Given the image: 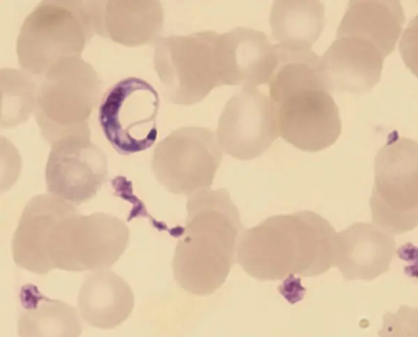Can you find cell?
Returning <instances> with one entry per match:
<instances>
[{"label": "cell", "instance_id": "cell-1", "mask_svg": "<svg viewBox=\"0 0 418 337\" xmlns=\"http://www.w3.org/2000/svg\"><path fill=\"white\" fill-rule=\"evenodd\" d=\"M336 234L326 219L312 211L273 215L242 231L236 261L261 281L317 276L333 266Z\"/></svg>", "mask_w": 418, "mask_h": 337}, {"label": "cell", "instance_id": "cell-2", "mask_svg": "<svg viewBox=\"0 0 418 337\" xmlns=\"http://www.w3.org/2000/svg\"><path fill=\"white\" fill-rule=\"evenodd\" d=\"M185 226L172 259L174 279L191 294L211 295L236 260L244 230L238 207L224 188L201 189L188 197Z\"/></svg>", "mask_w": 418, "mask_h": 337}, {"label": "cell", "instance_id": "cell-3", "mask_svg": "<svg viewBox=\"0 0 418 337\" xmlns=\"http://www.w3.org/2000/svg\"><path fill=\"white\" fill-rule=\"evenodd\" d=\"M94 34L92 1H42L20 27L16 42L19 65L38 78L58 61L81 58Z\"/></svg>", "mask_w": 418, "mask_h": 337}, {"label": "cell", "instance_id": "cell-4", "mask_svg": "<svg viewBox=\"0 0 418 337\" xmlns=\"http://www.w3.org/2000/svg\"><path fill=\"white\" fill-rule=\"evenodd\" d=\"M36 79L33 113L42 139L52 145L70 136L91 138L88 120L102 88L93 67L81 58L64 59Z\"/></svg>", "mask_w": 418, "mask_h": 337}, {"label": "cell", "instance_id": "cell-5", "mask_svg": "<svg viewBox=\"0 0 418 337\" xmlns=\"http://www.w3.org/2000/svg\"><path fill=\"white\" fill-rule=\"evenodd\" d=\"M129 240V228L121 219L104 212L85 215L73 205L48 231L44 249L47 272L56 268L71 272L109 269Z\"/></svg>", "mask_w": 418, "mask_h": 337}, {"label": "cell", "instance_id": "cell-6", "mask_svg": "<svg viewBox=\"0 0 418 337\" xmlns=\"http://www.w3.org/2000/svg\"><path fill=\"white\" fill-rule=\"evenodd\" d=\"M375 182L369 200L372 221L391 235L418 224V146L394 130L378 152Z\"/></svg>", "mask_w": 418, "mask_h": 337}, {"label": "cell", "instance_id": "cell-7", "mask_svg": "<svg viewBox=\"0 0 418 337\" xmlns=\"http://www.w3.org/2000/svg\"><path fill=\"white\" fill-rule=\"evenodd\" d=\"M219 33L202 31L158 38L154 66L162 93L170 102L189 106L221 86L217 55Z\"/></svg>", "mask_w": 418, "mask_h": 337}, {"label": "cell", "instance_id": "cell-8", "mask_svg": "<svg viewBox=\"0 0 418 337\" xmlns=\"http://www.w3.org/2000/svg\"><path fill=\"white\" fill-rule=\"evenodd\" d=\"M222 159L216 134L208 127L189 126L171 132L156 145L150 166L167 191L189 197L210 188Z\"/></svg>", "mask_w": 418, "mask_h": 337}, {"label": "cell", "instance_id": "cell-9", "mask_svg": "<svg viewBox=\"0 0 418 337\" xmlns=\"http://www.w3.org/2000/svg\"><path fill=\"white\" fill-rule=\"evenodd\" d=\"M159 108V95L153 86L141 78L129 77L104 93L98 122L112 147L119 154L128 155L155 143Z\"/></svg>", "mask_w": 418, "mask_h": 337}, {"label": "cell", "instance_id": "cell-10", "mask_svg": "<svg viewBox=\"0 0 418 337\" xmlns=\"http://www.w3.org/2000/svg\"><path fill=\"white\" fill-rule=\"evenodd\" d=\"M215 134L222 152L232 157H260L279 135L272 101L256 88H242L224 105Z\"/></svg>", "mask_w": 418, "mask_h": 337}, {"label": "cell", "instance_id": "cell-11", "mask_svg": "<svg viewBox=\"0 0 418 337\" xmlns=\"http://www.w3.org/2000/svg\"><path fill=\"white\" fill-rule=\"evenodd\" d=\"M107 174L106 155L91 138L70 136L51 145L45 166L49 194L78 205L97 194Z\"/></svg>", "mask_w": 418, "mask_h": 337}, {"label": "cell", "instance_id": "cell-12", "mask_svg": "<svg viewBox=\"0 0 418 337\" xmlns=\"http://www.w3.org/2000/svg\"><path fill=\"white\" fill-rule=\"evenodd\" d=\"M274 105L279 135L302 151L323 150L334 144L341 134L338 107L324 89L300 91Z\"/></svg>", "mask_w": 418, "mask_h": 337}, {"label": "cell", "instance_id": "cell-13", "mask_svg": "<svg viewBox=\"0 0 418 337\" xmlns=\"http://www.w3.org/2000/svg\"><path fill=\"white\" fill-rule=\"evenodd\" d=\"M217 55L221 86L256 88L270 81L278 63L276 46L267 35L247 27L219 34Z\"/></svg>", "mask_w": 418, "mask_h": 337}, {"label": "cell", "instance_id": "cell-14", "mask_svg": "<svg viewBox=\"0 0 418 337\" xmlns=\"http://www.w3.org/2000/svg\"><path fill=\"white\" fill-rule=\"evenodd\" d=\"M383 61L376 48L362 38H336L320 57L325 90L330 94L368 92L380 81Z\"/></svg>", "mask_w": 418, "mask_h": 337}, {"label": "cell", "instance_id": "cell-15", "mask_svg": "<svg viewBox=\"0 0 418 337\" xmlns=\"http://www.w3.org/2000/svg\"><path fill=\"white\" fill-rule=\"evenodd\" d=\"M394 236L376 226L356 222L336 234L333 266L346 280L372 281L389 270Z\"/></svg>", "mask_w": 418, "mask_h": 337}, {"label": "cell", "instance_id": "cell-16", "mask_svg": "<svg viewBox=\"0 0 418 337\" xmlns=\"http://www.w3.org/2000/svg\"><path fill=\"white\" fill-rule=\"evenodd\" d=\"M95 33L127 47L159 38L164 10L157 0L93 1Z\"/></svg>", "mask_w": 418, "mask_h": 337}, {"label": "cell", "instance_id": "cell-17", "mask_svg": "<svg viewBox=\"0 0 418 337\" xmlns=\"http://www.w3.org/2000/svg\"><path fill=\"white\" fill-rule=\"evenodd\" d=\"M134 295L129 284L109 269L92 272L78 293L77 307L88 325L111 329L120 325L132 312Z\"/></svg>", "mask_w": 418, "mask_h": 337}, {"label": "cell", "instance_id": "cell-18", "mask_svg": "<svg viewBox=\"0 0 418 337\" xmlns=\"http://www.w3.org/2000/svg\"><path fill=\"white\" fill-rule=\"evenodd\" d=\"M405 17L398 0H351L336 30V38H362L385 59L394 50Z\"/></svg>", "mask_w": 418, "mask_h": 337}, {"label": "cell", "instance_id": "cell-19", "mask_svg": "<svg viewBox=\"0 0 418 337\" xmlns=\"http://www.w3.org/2000/svg\"><path fill=\"white\" fill-rule=\"evenodd\" d=\"M70 202L49 194H38L25 205L13 234L15 264L38 274L47 272L44 249L48 230Z\"/></svg>", "mask_w": 418, "mask_h": 337}, {"label": "cell", "instance_id": "cell-20", "mask_svg": "<svg viewBox=\"0 0 418 337\" xmlns=\"http://www.w3.org/2000/svg\"><path fill=\"white\" fill-rule=\"evenodd\" d=\"M23 310L17 322L18 337H79L82 327L76 308L42 295L37 286L21 288Z\"/></svg>", "mask_w": 418, "mask_h": 337}, {"label": "cell", "instance_id": "cell-21", "mask_svg": "<svg viewBox=\"0 0 418 337\" xmlns=\"http://www.w3.org/2000/svg\"><path fill=\"white\" fill-rule=\"evenodd\" d=\"M269 22L279 45L312 48L325 26V6L319 0H277Z\"/></svg>", "mask_w": 418, "mask_h": 337}, {"label": "cell", "instance_id": "cell-22", "mask_svg": "<svg viewBox=\"0 0 418 337\" xmlns=\"http://www.w3.org/2000/svg\"><path fill=\"white\" fill-rule=\"evenodd\" d=\"M1 125L10 128L25 122L36 107L38 81L23 70H1Z\"/></svg>", "mask_w": 418, "mask_h": 337}, {"label": "cell", "instance_id": "cell-23", "mask_svg": "<svg viewBox=\"0 0 418 337\" xmlns=\"http://www.w3.org/2000/svg\"><path fill=\"white\" fill-rule=\"evenodd\" d=\"M417 307L402 305L396 313L387 311L379 337H418Z\"/></svg>", "mask_w": 418, "mask_h": 337}]
</instances>
